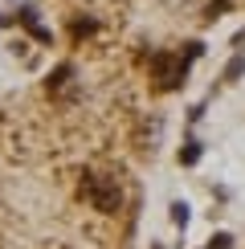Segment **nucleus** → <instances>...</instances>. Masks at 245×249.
Returning a JSON list of instances; mask_svg holds the SVG:
<instances>
[{
	"label": "nucleus",
	"mask_w": 245,
	"mask_h": 249,
	"mask_svg": "<svg viewBox=\"0 0 245 249\" xmlns=\"http://www.w3.org/2000/svg\"><path fill=\"white\" fill-rule=\"evenodd\" d=\"M172 221H176V225L188 221V204H172Z\"/></svg>",
	"instance_id": "f257e3e1"
}]
</instances>
